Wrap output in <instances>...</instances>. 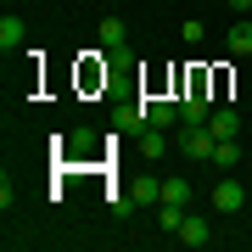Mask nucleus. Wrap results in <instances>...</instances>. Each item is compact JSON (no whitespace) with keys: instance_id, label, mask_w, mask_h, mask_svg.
I'll return each mask as SVG.
<instances>
[{"instance_id":"nucleus-1","label":"nucleus","mask_w":252,"mask_h":252,"mask_svg":"<svg viewBox=\"0 0 252 252\" xmlns=\"http://www.w3.org/2000/svg\"><path fill=\"white\" fill-rule=\"evenodd\" d=\"M135 118H140V124H152V129H174V124H180V101H162V95H146Z\"/></svg>"},{"instance_id":"nucleus-2","label":"nucleus","mask_w":252,"mask_h":252,"mask_svg":"<svg viewBox=\"0 0 252 252\" xmlns=\"http://www.w3.org/2000/svg\"><path fill=\"white\" fill-rule=\"evenodd\" d=\"M213 146H219V135H213L207 124H185L180 152H190V162H213Z\"/></svg>"},{"instance_id":"nucleus-3","label":"nucleus","mask_w":252,"mask_h":252,"mask_svg":"<svg viewBox=\"0 0 252 252\" xmlns=\"http://www.w3.org/2000/svg\"><path fill=\"white\" fill-rule=\"evenodd\" d=\"M207 129H213L219 140H241V112L235 107H213L207 112Z\"/></svg>"},{"instance_id":"nucleus-4","label":"nucleus","mask_w":252,"mask_h":252,"mask_svg":"<svg viewBox=\"0 0 252 252\" xmlns=\"http://www.w3.org/2000/svg\"><path fill=\"white\" fill-rule=\"evenodd\" d=\"M101 51H112V56H129V28L118 23V17H101Z\"/></svg>"},{"instance_id":"nucleus-5","label":"nucleus","mask_w":252,"mask_h":252,"mask_svg":"<svg viewBox=\"0 0 252 252\" xmlns=\"http://www.w3.org/2000/svg\"><path fill=\"white\" fill-rule=\"evenodd\" d=\"M213 207H219V213H241V207H247V190L235 185V180H219L213 185Z\"/></svg>"},{"instance_id":"nucleus-6","label":"nucleus","mask_w":252,"mask_h":252,"mask_svg":"<svg viewBox=\"0 0 252 252\" xmlns=\"http://www.w3.org/2000/svg\"><path fill=\"white\" fill-rule=\"evenodd\" d=\"M174 235H180L185 247H207V241H213V224H207V219H196V213H185V224L174 230Z\"/></svg>"},{"instance_id":"nucleus-7","label":"nucleus","mask_w":252,"mask_h":252,"mask_svg":"<svg viewBox=\"0 0 252 252\" xmlns=\"http://www.w3.org/2000/svg\"><path fill=\"white\" fill-rule=\"evenodd\" d=\"M207 112H213V107H207V95H202V84H196V90L180 101V124H207Z\"/></svg>"},{"instance_id":"nucleus-8","label":"nucleus","mask_w":252,"mask_h":252,"mask_svg":"<svg viewBox=\"0 0 252 252\" xmlns=\"http://www.w3.org/2000/svg\"><path fill=\"white\" fill-rule=\"evenodd\" d=\"M129 196L146 202V207H157V202H162V180H152V174H146V180H135V190H129Z\"/></svg>"},{"instance_id":"nucleus-9","label":"nucleus","mask_w":252,"mask_h":252,"mask_svg":"<svg viewBox=\"0 0 252 252\" xmlns=\"http://www.w3.org/2000/svg\"><path fill=\"white\" fill-rule=\"evenodd\" d=\"M162 202H174V207H190V180H162ZM157 202V207H162Z\"/></svg>"},{"instance_id":"nucleus-10","label":"nucleus","mask_w":252,"mask_h":252,"mask_svg":"<svg viewBox=\"0 0 252 252\" xmlns=\"http://www.w3.org/2000/svg\"><path fill=\"white\" fill-rule=\"evenodd\" d=\"M230 56H252V23H235L230 28Z\"/></svg>"},{"instance_id":"nucleus-11","label":"nucleus","mask_w":252,"mask_h":252,"mask_svg":"<svg viewBox=\"0 0 252 252\" xmlns=\"http://www.w3.org/2000/svg\"><path fill=\"white\" fill-rule=\"evenodd\" d=\"M146 162H152V157H162V152H168V129H152V124H146Z\"/></svg>"},{"instance_id":"nucleus-12","label":"nucleus","mask_w":252,"mask_h":252,"mask_svg":"<svg viewBox=\"0 0 252 252\" xmlns=\"http://www.w3.org/2000/svg\"><path fill=\"white\" fill-rule=\"evenodd\" d=\"M235 162H241V146H235V140H219L213 146V168H235Z\"/></svg>"},{"instance_id":"nucleus-13","label":"nucleus","mask_w":252,"mask_h":252,"mask_svg":"<svg viewBox=\"0 0 252 252\" xmlns=\"http://www.w3.org/2000/svg\"><path fill=\"white\" fill-rule=\"evenodd\" d=\"M0 45H6V51L23 45V23H17V17H0Z\"/></svg>"},{"instance_id":"nucleus-14","label":"nucleus","mask_w":252,"mask_h":252,"mask_svg":"<svg viewBox=\"0 0 252 252\" xmlns=\"http://www.w3.org/2000/svg\"><path fill=\"white\" fill-rule=\"evenodd\" d=\"M157 224H162V230H180V224H185V207L162 202V207H157Z\"/></svg>"},{"instance_id":"nucleus-15","label":"nucleus","mask_w":252,"mask_h":252,"mask_svg":"<svg viewBox=\"0 0 252 252\" xmlns=\"http://www.w3.org/2000/svg\"><path fill=\"white\" fill-rule=\"evenodd\" d=\"M230 6H235V11H252V0H230Z\"/></svg>"}]
</instances>
